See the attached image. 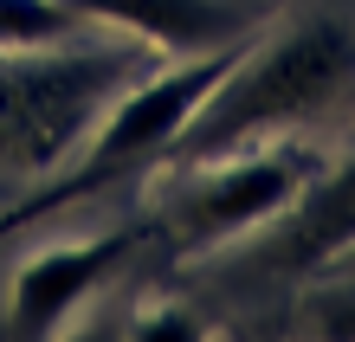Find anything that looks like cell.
<instances>
[{"label": "cell", "instance_id": "277c9868", "mask_svg": "<svg viewBox=\"0 0 355 342\" xmlns=\"http://www.w3.org/2000/svg\"><path fill=\"white\" fill-rule=\"evenodd\" d=\"M297 187V168L284 155L278 162H239V168H220L194 187H181L175 207H168V232L175 246H214V239H233L252 220H265L271 207L291 200Z\"/></svg>", "mask_w": 355, "mask_h": 342}, {"label": "cell", "instance_id": "9c48e42d", "mask_svg": "<svg viewBox=\"0 0 355 342\" xmlns=\"http://www.w3.org/2000/svg\"><path fill=\"white\" fill-rule=\"evenodd\" d=\"M317 323L329 330V336H355V291H336V297H317Z\"/></svg>", "mask_w": 355, "mask_h": 342}, {"label": "cell", "instance_id": "8992f818", "mask_svg": "<svg viewBox=\"0 0 355 342\" xmlns=\"http://www.w3.org/2000/svg\"><path fill=\"white\" fill-rule=\"evenodd\" d=\"M343 246H355V155L252 252V265L259 271H310V265L336 259Z\"/></svg>", "mask_w": 355, "mask_h": 342}, {"label": "cell", "instance_id": "3957f363", "mask_svg": "<svg viewBox=\"0 0 355 342\" xmlns=\"http://www.w3.org/2000/svg\"><path fill=\"white\" fill-rule=\"evenodd\" d=\"M239 46L226 39V46H207V52H194L187 65H175V71H162L155 84H142V91H130L116 103V123H103L97 130V142H91V155L71 168L58 187H46L26 213H7L0 220V232L7 226H19V220H33V213H46V207H65V200H85V194H97V187H110L116 175H136L149 155H168V142L187 130V117L207 103V91L239 65Z\"/></svg>", "mask_w": 355, "mask_h": 342}, {"label": "cell", "instance_id": "52a82bcc", "mask_svg": "<svg viewBox=\"0 0 355 342\" xmlns=\"http://www.w3.org/2000/svg\"><path fill=\"white\" fill-rule=\"evenodd\" d=\"M71 7L116 13L123 26H136L142 39H155L168 52H207L239 33V13L220 7V0H71Z\"/></svg>", "mask_w": 355, "mask_h": 342}, {"label": "cell", "instance_id": "6da1fadb", "mask_svg": "<svg viewBox=\"0 0 355 342\" xmlns=\"http://www.w3.org/2000/svg\"><path fill=\"white\" fill-rule=\"evenodd\" d=\"M349 71H355V46H349L343 26H329V19L297 26L291 39H278L271 52L239 58V65L207 91V103L187 117V130L168 142V155L214 162L220 148H239L245 136L278 130V123L329 103L349 84Z\"/></svg>", "mask_w": 355, "mask_h": 342}, {"label": "cell", "instance_id": "ba28073f", "mask_svg": "<svg viewBox=\"0 0 355 342\" xmlns=\"http://www.w3.org/2000/svg\"><path fill=\"white\" fill-rule=\"evenodd\" d=\"M65 26V7L46 0H0V46H46Z\"/></svg>", "mask_w": 355, "mask_h": 342}, {"label": "cell", "instance_id": "7a4b0ae2", "mask_svg": "<svg viewBox=\"0 0 355 342\" xmlns=\"http://www.w3.org/2000/svg\"><path fill=\"white\" fill-rule=\"evenodd\" d=\"M123 52H26L0 58V175H46L71 155L97 110L123 91Z\"/></svg>", "mask_w": 355, "mask_h": 342}, {"label": "cell", "instance_id": "5b68a950", "mask_svg": "<svg viewBox=\"0 0 355 342\" xmlns=\"http://www.w3.org/2000/svg\"><path fill=\"white\" fill-rule=\"evenodd\" d=\"M130 246H136V232H116V239H91V246H65V252H39V259H26V271L13 277V316H7V330L13 336H46L103 271L123 265Z\"/></svg>", "mask_w": 355, "mask_h": 342}]
</instances>
